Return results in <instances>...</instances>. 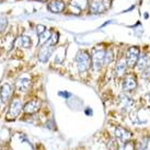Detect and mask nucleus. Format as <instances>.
Returning a JSON list of instances; mask_svg holds the SVG:
<instances>
[{
	"mask_svg": "<svg viewBox=\"0 0 150 150\" xmlns=\"http://www.w3.org/2000/svg\"><path fill=\"white\" fill-rule=\"evenodd\" d=\"M53 47H50V46H46L45 47H43L42 50L40 52V54H38V59H40V62H42V63H46L48 58H50V56L52 55L53 53Z\"/></svg>",
	"mask_w": 150,
	"mask_h": 150,
	"instance_id": "9d476101",
	"label": "nucleus"
},
{
	"mask_svg": "<svg viewBox=\"0 0 150 150\" xmlns=\"http://www.w3.org/2000/svg\"><path fill=\"white\" fill-rule=\"evenodd\" d=\"M22 110V103L19 99H14L12 100L11 104H10V108L8 110V113H7V120L8 121H13L18 117V115L20 114Z\"/></svg>",
	"mask_w": 150,
	"mask_h": 150,
	"instance_id": "f03ea898",
	"label": "nucleus"
},
{
	"mask_svg": "<svg viewBox=\"0 0 150 150\" xmlns=\"http://www.w3.org/2000/svg\"><path fill=\"white\" fill-rule=\"evenodd\" d=\"M149 65V58H148V56L145 54H142V56H139V58L137 60V67L139 70H145L146 69V67H148Z\"/></svg>",
	"mask_w": 150,
	"mask_h": 150,
	"instance_id": "4468645a",
	"label": "nucleus"
},
{
	"mask_svg": "<svg viewBox=\"0 0 150 150\" xmlns=\"http://www.w3.org/2000/svg\"><path fill=\"white\" fill-rule=\"evenodd\" d=\"M12 94V87L9 83H4L0 87V104H6Z\"/></svg>",
	"mask_w": 150,
	"mask_h": 150,
	"instance_id": "39448f33",
	"label": "nucleus"
},
{
	"mask_svg": "<svg viewBox=\"0 0 150 150\" xmlns=\"http://www.w3.org/2000/svg\"><path fill=\"white\" fill-rule=\"evenodd\" d=\"M104 58H105V50H98L93 52V54H92V67H93V70L94 71L100 70L102 65L104 64Z\"/></svg>",
	"mask_w": 150,
	"mask_h": 150,
	"instance_id": "7ed1b4c3",
	"label": "nucleus"
},
{
	"mask_svg": "<svg viewBox=\"0 0 150 150\" xmlns=\"http://www.w3.org/2000/svg\"><path fill=\"white\" fill-rule=\"evenodd\" d=\"M121 100H122V102H123V104H122V105H124V106H123V108H124V111H126V110H127L130 105L133 104V102H132V101L129 100L128 98H127V96H121Z\"/></svg>",
	"mask_w": 150,
	"mask_h": 150,
	"instance_id": "6ab92c4d",
	"label": "nucleus"
},
{
	"mask_svg": "<svg viewBox=\"0 0 150 150\" xmlns=\"http://www.w3.org/2000/svg\"><path fill=\"white\" fill-rule=\"evenodd\" d=\"M58 94L60 96H64V98H65V99H68V98H70V93H69V92H66V91H60V92H58Z\"/></svg>",
	"mask_w": 150,
	"mask_h": 150,
	"instance_id": "393cba45",
	"label": "nucleus"
},
{
	"mask_svg": "<svg viewBox=\"0 0 150 150\" xmlns=\"http://www.w3.org/2000/svg\"><path fill=\"white\" fill-rule=\"evenodd\" d=\"M126 67H127V63L124 59H121L118 63L116 64V67H115V74H116L117 77H121L125 74L126 71Z\"/></svg>",
	"mask_w": 150,
	"mask_h": 150,
	"instance_id": "ddd939ff",
	"label": "nucleus"
},
{
	"mask_svg": "<svg viewBox=\"0 0 150 150\" xmlns=\"http://www.w3.org/2000/svg\"><path fill=\"white\" fill-rule=\"evenodd\" d=\"M113 59V54L111 50L105 52V58H104V64H110Z\"/></svg>",
	"mask_w": 150,
	"mask_h": 150,
	"instance_id": "412c9836",
	"label": "nucleus"
},
{
	"mask_svg": "<svg viewBox=\"0 0 150 150\" xmlns=\"http://www.w3.org/2000/svg\"><path fill=\"white\" fill-rule=\"evenodd\" d=\"M32 83H31V80L26 79V78H22V79H19L17 81V88L18 90H20L22 92H26L28 90H30Z\"/></svg>",
	"mask_w": 150,
	"mask_h": 150,
	"instance_id": "f8f14e48",
	"label": "nucleus"
},
{
	"mask_svg": "<svg viewBox=\"0 0 150 150\" xmlns=\"http://www.w3.org/2000/svg\"><path fill=\"white\" fill-rule=\"evenodd\" d=\"M40 1H42V2H43V1H47V0H40Z\"/></svg>",
	"mask_w": 150,
	"mask_h": 150,
	"instance_id": "bb28decb",
	"label": "nucleus"
},
{
	"mask_svg": "<svg viewBox=\"0 0 150 150\" xmlns=\"http://www.w3.org/2000/svg\"><path fill=\"white\" fill-rule=\"evenodd\" d=\"M139 54H140V50L138 47L133 46L130 47L127 52V57H126V63L128 67H135L137 65V60L139 58Z\"/></svg>",
	"mask_w": 150,
	"mask_h": 150,
	"instance_id": "20e7f679",
	"label": "nucleus"
},
{
	"mask_svg": "<svg viewBox=\"0 0 150 150\" xmlns=\"http://www.w3.org/2000/svg\"><path fill=\"white\" fill-rule=\"evenodd\" d=\"M47 8L50 10V12L53 13H59L64 11V9H65V4H64V1L62 0H54V1H50L48 6H47Z\"/></svg>",
	"mask_w": 150,
	"mask_h": 150,
	"instance_id": "6e6552de",
	"label": "nucleus"
},
{
	"mask_svg": "<svg viewBox=\"0 0 150 150\" xmlns=\"http://www.w3.org/2000/svg\"><path fill=\"white\" fill-rule=\"evenodd\" d=\"M71 6L72 7H76L77 9H83L88 6V1L87 0H72L71 1Z\"/></svg>",
	"mask_w": 150,
	"mask_h": 150,
	"instance_id": "f3484780",
	"label": "nucleus"
},
{
	"mask_svg": "<svg viewBox=\"0 0 150 150\" xmlns=\"http://www.w3.org/2000/svg\"><path fill=\"white\" fill-rule=\"evenodd\" d=\"M108 150H118V144L115 139H110L108 142Z\"/></svg>",
	"mask_w": 150,
	"mask_h": 150,
	"instance_id": "aec40b11",
	"label": "nucleus"
},
{
	"mask_svg": "<svg viewBox=\"0 0 150 150\" xmlns=\"http://www.w3.org/2000/svg\"><path fill=\"white\" fill-rule=\"evenodd\" d=\"M76 62H77V67H78V70L80 72H84L89 69V67L91 66L92 60L91 57L89 56L87 52L84 50H80L79 53L77 54L76 57Z\"/></svg>",
	"mask_w": 150,
	"mask_h": 150,
	"instance_id": "f257e3e1",
	"label": "nucleus"
},
{
	"mask_svg": "<svg viewBox=\"0 0 150 150\" xmlns=\"http://www.w3.org/2000/svg\"><path fill=\"white\" fill-rule=\"evenodd\" d=\"M6 25H7V20H6V19H1V20H0V33L4 31Z\"/></svg>",
	"mask_w": 150,
	"mask_h": 150,
	"instance_id": "5701e85b",
	"label": "nucleus"
},
{
	"mask_svg": "<svg viewBox=\"0 0 150 150\" xmlns=\"http://www.w3.org/2000/svg\"><path fill=\"white\" fill-rule=\"evenodd\" d=\"M115 136H116L121 142H123L124 144L127 142L132 138V133L127 130L126 128L124 127H122V126H117L116 128H115Z\"/></svg>",
	"mask_w": 150,
	"mask_h": 150,
	"instance_id": "423d86ee",
	"label": "nucleus"
},
{
	"mask_svg": "<svg viewBox=\"0 0 150 150\" xmlns=\"http://www.w3.org/2000/svg\"><path fill=\"white\" fill-rule=\"evenodd\" d=\"M136 87H137L136 78L132 75L126 76L125 79H124V82H123V89H124L125 91H132V90H134Z\"/></svg>",
	"mask_w": 150,
	"mask_h": 150,
	"instance_id": "1a4fd4ad",
	"label": "nucleus"
},
{
	"mask_svg": "<svg viewBox=\"0 0 150 150\" xmlns=\"http://www.w3.org/2000/svg\"><path fill=\"white\" fill-rule=\"evenodd\" d=\"M104 10V4L100 0H94L90 4V11H91V13H102Z\"/></svg>",
	"mask_w": 150,
	"mask_h": 150,
	"instance_id": "9b49d317",
	"label": "nucleus"
},
{
	"mask_svg": "<svg viewBox=\"0 0 150 150\" xmlns=\"http://www.w3.org/2000/svg\"><path fill=\"white\" fill-rule=\"evenodd\" d=\"M58 38H59V34L57 33V32L52 33V35H50V38L48 40V42L46 43V46H50V47H53L56 43L58 42Z\"/></svg>",
	"mask_w": 150,
	"mask_h": 150,
	"instance_id": "a211bd4d",
	"label": "nucleus"
},
{
	"mask_svg": "<svg viewBox=\"0 0 150 150\" xmlns=\"http://www.w3.org/2000/svg\"><path fill=\"white\" fill-rule=\"evenodd\" d=\"M123 150H134V144L130 142H127L124 144V148Z\"/></svg>",
	"mask_w": 150,
	"mask_h": 150,
	"instance_id": "4be33fe9",
	"label": "nucleus"
},
{
	"mask_svg": "<svg viewBox=\"0 0 150 150\" xmlns=\"http://www.w3.org/2000/svg\"><path fill=\"white\" fill-rule=\"evenodd\" d=\"M16 43H18L20 46L25 47V48H29L30 46H31V44H32L31 38H30L29 36H26V35H22V36H20L19 38H17Z\"/></svg>",
	"mask_w": 150,
	"mask_h": 150,
	"instance_id": "2eb2a0df",
	"label": "nucleus"
},
{
	"mask_svg": "<svg viewBox=\"0 0 150 150\" xmlns=\"http://www.w3.org/2000/svg\"><path fill=\"white\" fill-rule=\"evenodd\" d=\"M40 106H41V101L34 99V100L29 101V102L23 106V110H24V112L26 113V114H34L36 111H38Z\"/></svg>",
	"mask_w": 150,
	"mask_h": 150,
	"instance_id": "0eeeda50",
	"label": "nucleus"
},
{
	"mask_svg": "<svg viewBox=\"0 0 150 150\" xmlns=\"http://www.w3.org/2000/svg\"><path fill=\"white\" fill-rule=\"evenodd\" d=\"M50 35H52V32L46 30L45 32H43L42 34L38 35V44L42 45V44H45V43L48 42V40L50 38Z\"/></svg>",
	"mask_w": 150,
	"mask_h": 150,
	"instance_id": "dca6fc26",
	"label": "nucleus"
},
{
	"mask_svg": "<svg viewBox=\"0 0 150 150\" xmlns=\"http://www.w3.org/2000/svg\"><path fill=\"white\" fill-rule=\"evenodd\" d=\"M46 31V28L45 26H44V25H38V26H36V33L38 34V35H40V34H42L43 32H45Z\"/></svg>",
	"mask_w": 150,
	"mask_h": 150,
	"instance_id": "b1692460",
	"label": "nucleus"
},
{
	"mask_svg": "<svg viewBox=\"0 0 150 150\" xmlns=\"http://www.w3.org/2000/svg\"><path fill=\"white\" fill-rule=\"evenodd\" d=\"M86 114H88V115H92L91 108H86Z\"/></svg>",
	"mask_w": 150,
	"mask_h": 150,
	"instance_id": "a878e982",
	"label": "nucleus"
}]
</instances>
